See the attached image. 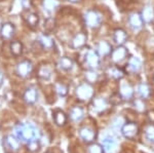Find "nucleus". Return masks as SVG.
Masks as SVG:
<instances>
[{
	"label": "nucleus",
	"instance_id": "nucleus-1",
	"mask_svg": "<svg viewBox=\"0 0 154 153\" xmlns=\"http://www.w3.org/2000/svg\"><path fill=\"white\" fill-rule=\"evenodd\" d=\"M16 133L21 141H32L38 139V130L33 124L26 123V124H19L16 129Z\"/></svg>",
	"mask_w": 154,
	"mask_h": 153
},
{
	"label": "nucleus",
	"instance_id": "nucleus-2",
	"mask_svg": "<svg viewBox=\"0 0 154 153\" xmlns=\"http://www.w3.org/2000/svg\"><path fill=\"white\" fill-rule=\"evenodd\" d=\"M84 21H85L86 26L89 27V28L97 29L101 26L102 18L98 11L91 9V11H86L85 14H84Z\"/></svg>",
	"mask_w": 154,
	"mask_h": 153
},
{
	"label": "nucleus",
	"instance_id": "nucleus-3",
	"mask_svg": "<svg viewBox=\"0 0 154 153\" xmlns=\"http://www.w3.org/2000/svg\"><path fill=\"white\" fill-rule=\"evenodd\" d=\"M76 96L80 101H89L94 97V88L89 83H82L76 88Z\"/></svg>",
	"mask_w": 154,
	"mask_h": 153
},
{
	"label": "nucleus",
	"instance_id": "nucleus-4",
	"mask_svg": "<svg viewBox=\"0 0 154 153\" xmlns=\"http://www.w3.org/2000/svg\"><path fill=\"white\" fill-rule=\"evenodd\" d=\"M3 147L5 153H17L20 149V141L14 136H6L3 139Z\"/></svg>",
	"mask_w": 154,
	"mask_h": 153
},
{
	"label": "nucleus",
	"instance_id": "nucleus-5",
	"mask_svg": "<svg viewBox=\"0 0 154 153\" xmlns=\"http://www.w3.org/2000/svg\"><path fill=\"white\" fill-rule=\"evenodd\" d=\"M84 62L89 69L95 70L100 66V56L97 51L93 50V49H88L85 54V57H84Z\"/></svg>",
	"mask_w": 154,
	"mask_h": 153
},
{
	"label": "nucleus",
	"instance_id": "nucleus-6",
	"mask_svg": "<svg viewBox=\"0 0 154 153\" xmlns=\"http://www.w3.org/2000/svg\"><path fill=\"white\" fill-rule=\"evenodd\" d=\"M121 133L126 139L133 140L139 135V127L137 125L136 122L128 121L123 124L122 129H121Z\"/></svg>",
	"mask_w": 154,
	"mask_h": 153
},
{
	"label": "nucleus",
	"instance_id": "nucleus-7",
	"mask_svg": "<svg viewBox=\"0 0 154 153\" xmlns=\"http://www.w3.org/2000/svg\"><path fill=\"white\" fill-rule=\"evenodd\" d=\"M33 70L32 63L28 60H23L17 65V74L22 78H26L31 74Z\"/></svg>",
	"mask_w": 154,
	"mask_h": 153
},
{
	"label": "nucleus",
	"instance_id": "nucleus-8",
	"mask_svg": "<svg viewBox=\"0 0 154 153\" xmlns=\"http://www.w3.org/2000/svg\"><path fill=\"white\" fill-rule=\"evenodd\" d=\"M79 136H80V138L83 140L84 142L86 143H93L95 141L96 139V132L95 130L93 129V127H82L80 130H79Z\"/></svg>",
	"mask_w": 154,
	"mask_h": 153
},
{
	"label": "nucleus",
	"instance_id": "nucleus-9",
	"mask_svg": "<svg viewBox=\"0 0 154 153\" xmlns=\"http://www.w3.org/2000/svg\"><path fill=\"white\" fill-rule=\"evenodd\" d=\"M128 48L122 45H118V47L113 49L112 54H111V60L114 63H120V62H122L128 57Z\"/></svg>",
	"mask_w": 154,
	"mask_h": 153
},
{
	"label": "nucleus",
	"instance_id": "nucleus-10",
	"mask_svg": "<svg viewBox=\"0 0 154 153\" xmlns=\"http://www.w3.org/2000/svg\"><path fill=\"white\" fill-rule=\"evenodd\" d=\"M113 49L111 44L106 40H101L100 42L97 44V53L100 57H108L112 54Z\"/></svg>",
	"mask_w": 154,
	"mask_h": 153
},
{
	"label": "nucleus",
	"instance_id": "nucleus-11",
	"mask_svg": "<svg viewBox=\"0 0 154 153\" xmlns=\"http://www.w3.org/2000/svg\"><path fill=\"white\" fill-rule=\"evenodd\" d=\"M91 108L94 109V111L100 113L105 111L108 108V102H107L106 99L98 97V98H94L91 101Z\"/></svg>",
	"mask_w": 154,
	"mask_h": 153
},
{
	"label": "nucleus",
	"instance_id": "nucleus-12",
	"mask_svg": "<svg viewBox=\"0 0 154 153\" xmlns=\"http://www.w3.org/2000/svg\"><path fill=\"white\" fill-rule=\"evenodd\" d=\"M86 40H88L86 34L84 33V32H80V33H77L76 35L73 37V39H72V41H71V45L73 48L79 49L85 45Z\"/></svg>",
	"mask_w": 154,
	"mask_h": 153
},
{
	"label": "nucleus",
	"instance_id": "nucleus-13",
	"mask_svg": "<svg viewBox=\"0 0 154 153\" xmlns=\"http://www.w3.org/2000/svg\"><path fill=\"white\" fill-rule=\"evenodd\" d=\"M14 31H16V29L11 23H4L0 29V35L5 40H9L14 35Z\"/></svg>",
	"mask_w": 154,
	"mask_h": 153
},
{
	"label": "nucleus",
	"instance_id": "nucleus-14",
	"mask_svg": "<svg viewBox=\"0 0 154 153\" xmlns=\"http://www.w3.org/2000/svg\"><path fill=\"white\" fill-rule=\"evenodd\" d=\"M128 24H130V26L133 29H135V30L142 28L144 21H143V18H142V16H141V14H139V12H133L130 16V18H128Z\"/></svg>",
	"mask_w": 154,
	"mask_h": 153
},
{
	"label": "nucleus",
	"instance_id": "nucleus-15",
	"mask_svg": "<svg viewBox=\"0 0 154 153\" xmlns=\"http://www.w3.org/2000/svg\"><path fill=\"white\" fill-rule=\"evenodd\" d=\"M51 74H53V68L51 67V65L48 64H43L40 67L38 68L37 71V76H38L40 79L43 80H48L51 77Z\"/></svg>",
	"mask_w": 154,
	"mask_h": 153
},
{
	"label": "nucleus",
	"instance_id": "nucleus-16",
	"mask_svg": "<svg viewBox=\"0 0 154 153\" xmlns=\"http://www.w3.org/2000/svg\"><path fill=\"white\" fill-rule=\"evenodd\" d=\"M113 40L117 45H123L128 40V34H126L125 30L121 28L116 29L113 33Z\"/></svg>",
	"mask_w": 154,
	"mask_h": 153
},
{
	"label": "nucleus",
	"instance_id": "nucleus-17",
	"mask_svg": "<svg viewBox=\"0 0 154 153\" xmlns=\"http://www.w3.org/2000/svg\"><path fill=\"white\" fill-rule=\"evenodd\" d=\"M24 100L26 103L28 104H34V103L37 101V98H38V93H37V90L34 87H29L25 90L24 96H23Z\"/></svg>",
	"mask_w": 154,
	"mask_h": 153
},
{
	"label": "nucleus",
	"instance_id": "nucleus-18",
	"mask_svg": "<svg viewBox=\"0 0 154 153\" xmlns=\"http://www.w3.org/2000/svg\"><path fill=\"white\" fill-rule=\"evenodd\" d=\"M84 111L80 106H74L69 111V117L72 121H80L83 118Z\"/></svg>",
	"mask_w": 154,
	"mask_h": 153
},
{
	"label": "nucleus",
	"instance_id": "nucleus-19",
	"mask_svg": "<svg viewBox=\"0 0 154 153\" xmlns=\"http://www.w3.org/2000/svg\"><path fill=\"white\" fill-rule=\"evenodd\" d=\"M23 18L25 20V22L27 23V25L31 27V28H35L37 25H38L39 17H38V14H35V12L27 11L26 14H24Z\"/></svg>",
	"mask_w": 154,
	"mask_h": 153
},
{
	"label": "nucleus",
	"instance_id": "nucleus-20",
	"mask_svg": "<svg viewBox=\"0 0 154 153\" xmlns=\"http://www.w3.org/2000/svg\"><path fill=\"white\" fill-rule=\"evenodd\" d=\"M53 118H54V123H56L57 125H59V127L65 125V123L67 122V119H68V117H67V115L65 114V112L60 109H57L54 111Z\"/></svg>",
	"mask_w": 154,
	"mask_h": 153
},
{
	"label": "nucleus",
	"instance_id": "nucleus-21",
	"mask_svg": "<svg viewBox=\"0 0 154 153\" xmlns=\"http://www.w3.org/2000/svg\"><path fill=\"white\" fill-rule=\"evenodd\" d=\"M119 93L123 99H131L134 95V88L128 82H121L120 88H119Z\"/></svg>",
	"mask_w": 154,
	"mask_h": 153
},
{
	"label": "nucleus",
	"instance_id": "nucleus-22",
	"mask_svg": "<svg viewBox=\"0 0 154 153\" xmlns=\"http://www.w3.org/2000/svg\"><path fill=\"white\" fill-rule=\"evenodd\" d=\"M102 146L106 153H113L116 149V142L113 138L106 137L102 141Z\"/></svg>",
	"mask_w": 154,
	"mask_h": 153
},
{
	"label": "nucleus",
	"instance_id": "nucleus-23",
	"mask_svg": "<svg viewBox=\"0 0 154 153\" xmlns=\"http://www.w3.org/2000/svg\"><path fill=\"white\" fill-rule=\"evenodd\" d=\"M141 16L143 18L144 23H151L154 20V8L151 5L144 6L142 11H141Z\"/></svg>",
	"mask_w": 154,
	"mask_h": 153
},
{
	"label": "nucleus",
	"instance_id": "nucleus-24",
	"mask_svg": "<svg viewBox=\"0 0 154 153\" xmlns=\"http://www.w3.org/2000/svg\"><path fill=\"white\" fill-rule=\"evenodd\" d=\"M128 69L131 71V72H139L142 68V62L139 58L137 57H131L130 58V60L128 62Z\"/></svg>",
	"mask_w": 154,
	"mask_h": 153
},
{
	"label": "nucleus",
	"instance_id": "nucleus-25",
	"mask_svg": "<svg viewBox=\"0 0 154 153\" xmlns=\"http://www.w3.org/2000/svg\"><path fill=\"white\" fill-rule=\"evenodd\" d=\"M9 49H11V53L12 56L20 57L22 54H23V50H24L23 43L19 40L11 41V44H9Z\"/></svg>",
	"mask_w": 154,
	"mask_h": 153
},
{
	"label": "nucleus",
	"instance_id": "nucleus-26",
	"mask_svg": "<svg viewBox=\"0 0 154 153\" xmlns=\"http://www.w3.org/2000/svg\"><path fill=\"white\" fill-rule=\"evenodd\" d=\"M39 43L41 44L42 47L45 48V49H51L54 45L53 39H51L48 35H45V34H43V35L40 36V38H39Z\"/></svg>",
	"mask_w": 154,
	"mask_h": 153
},
{
	"label": "nucleus",
	"instance_id": "nucleus-27",
	"mask_svg": "<svg viewBox=\"0 0 154 153\" xmlns=\"http://www.w3.org/2000/svg\"><path fill=\"white\" fill-rule=\"evenodd\" d=\"M59 66L61 67V69H63V70L69 71L73 68V61H72V59L68 58V57H63V58L60 59Z\"/></svg>",
	"mask_w": 154,
	"mask_h": 153
},
{
	"label": "nucleus",
	"instance_id": "nucleus-28",
	"mask_svg": "<svg viewBox=\"0 0 154 153\" xmlns=\"http://www.w3.org/2000/svg\"><path fill=\"white\" fill-rule=\"evenodd\" d=\"M138 93L142 99H147L150 97V95H151V88L147 83H141V84L139 85Z\"/></svg>",
	"mask_w": 154,
	"mask_h": 153
},
{
	"label": "nucleus",
	"instance_id": "nucleus-29",
	"mask_svg": "<svg viewBox=\"0 0 154 153\" xmlns=\"http://www.w3.org/2000/svg\"><path fill=\"white\" fill-rule=\"evenodd\" d=\"M42 6H43V8L45 11L51 12L59 6V1L58 0H43L42 1Z\"/></svg>",
	"mask_w": 154,
	"mask_h": 153
},
{
	"label": "nucleus",
	"instance_id": "nucleus-30",
	"mask_svg": "<svg viewBox=\"0 0 154 153\" xmlns=\"http://www.w3.org/2000/svg\"><path fill=\"white\" fill-rule=\"evenodd\" d=\"M98 78H99V75H98V73H97L95 70H93V69H89L88 71H86L85 79H86V81H88V83H95V82H97Z\"/></svg>",
	"mask_w": 154,
	"mask_h": 153
},
{
	"label": "nucleus",
	"instance_id": "nucleus-31",
	"mask_svg": "<svg viewBox=\"0 0 154 153\" xmlns=\"http://www.w3.org/2000/svg\"><path fill=\"white\" fill-rule=\"evenodd\" d=\"M110 75L115 79H121L125 76V71L119 67H113L110 69Z\"/></svg>",
	"mask_w": 154,
	"mask_h": 153
},
{
	"label": "nucleus",
	"instance_id": "nucleus-32",
	"mask_svg": "<svg viewBox=\"0 0 154 153\" xmlns=\"http://www.w3.org/2000/svg\"><path fill=\"white\" fill-rule=\"evenodd\" d=\"M56 92L60 97H66L68 93V86L62 82H58L56 84Z\"/></svg>",
	"mask_w": 154,
	"mask_h": 153
},
{
	"label": "nucleus",
	"instance_id": "nucleus-33",
	"mask_svg": "<svg viewBox=\"0 0 154 153\" xmlns=\"http://www.w3.org/2000/svg\"><path fill=\"white\" fill-rule=\"evenodd\" d=\"M40 148V144H39V141L38 139H35V140H32V141H29L28 144H27V149L29 150L30 152L34 153V152H37Z\"/></svg>",
	"mask_w": 154,
	"mask_h": 153
},
{
	"label": "nucleus",
	"instance_id": "nucleus-34",
	"mask_svg": "<svg viewBox=\"0 0 154 153\" xmlns=\"http://www.w3.org/2000/svg\"><path fill=\"white\" fill-rule=\"evenodd\" d=\"M145 135L146 138L151 142H154V124L150 123L145 127Z\"/></svg>",
	"mask_w": 154,
	"mask_h": 153
},
{
	"label": "nucleus",
	"instance_id": "nucleus-35",
	"mask_svg": "<svg viewBox=\"0 0 154 153\" xmlns=\"http://www.w3.org/2000/svg\"><path fill=\"white\" fill-rule=\"evenodd\" d=\"M103 146H100L99 144H91L88 148V153H104Z\"/></svg>",
	"mask_w": 154,
	"mask_h": 153
},
{
	"label": "nucleus",
	"instance_id": "nucleus-36",
	"mask_svg": "<svg viewBox=\"0 0 154 153\" xmlns=\"http://www.w3.org/2000/svg\"><path fill=\"white\" fill-rule=\"evenodd\" d=\"M54 27H56V21L51 18L48 19L45 21V23H44V30H45L46 32L53 31L54 29Z\"/></svg>",
	"mask_w": 154,
	"mask_h": 153
},
{
	"label": "nucleus",
	"instance_id": "nucleus-37",
	"mask_svg": "<svg viewBox=\"0 0 154 153\" xmlns=\"http://www.w3.org/2000/svg\"><path fill=\"white\" fill-rule=\"evenodd\" d=\"M122 100H123V98L121 97V95L120 93H114V95L111 96V98H110V103L112 105H118V104H120L121 102H122Z\"/></svg>",
	"mask_w": 154,
	"mask_h": 153
},
{
	"label": "nucleus",
	"instance_id": "nucleus-38",
	"mask_svg": "<svg viewBox=\"0 0 154 153\" xmlns=\"http://www.w3.org/2000/svg\"><path fill=\"white\" fill-rule=\"evenodd\" d=\"M134 105H135V108L138 111L145 110V103H144V101L141 100V99H138V100H136L135 102H134Z\"/></svg>",
	"mask_w": 154,
	"mask_h": 153
},
{
	"label": "nucleus",
	"instance_id": "nucleus-39",
	"mask_svg": "<svg viewBox=\"0 0 154 153\" xmlns=\"http://www.w3.org/2000/svg\"><path fill=\"white\" fill-rule=\"evenodd\" d=\"M147 117H148L150 123H153V124H154V109L148 111V112H147Z\"/></svg>",
	"mask_w": 154,
	"mask_h": 153
},
{
	"label": "nucleus",
	"instance_id": "nucleus-40",
	"mask_svg": "<svg viewBox=\"0 0 154 153\" xmlns=\"http://www.w3.org/2000/svg\"><path fill=\"white\" fill-rule=\"evenodd\" d=\"M22 5H23V7L25 9H29V7H30V1L29 0H22Z\"/></svg>",
	"mask_w": 154,
	"mask_h": 153
},
{
	"label": "nucleus",
	"instance_id": "nucleus-41",
	"mask_svg": "<svg viewBox=\"0 0 154 153\" xmlns=\"http://www.w3.org/2000/svg\"><path fill=\"white\" fill-rule=\"evenodd\" d=\"M45 153H63V152H62L59 148H51V149H48Z\"/></svg>",
	"mask_w": 154,
	"mask_h": 153
},
{
	"label": "nucleus",
	"instance_id": "nucleus-42",
	"mask_svg": "<svg viewBox=\"0 0 154 153\" xmlns=\"http://www.w3.org/2000/svg\"><path fill=\"white\" fill-rule=\"evenodd\" d=\"M2 82H3V74L0 71V85L2 84Z\"/></svg>",
	"mask_w": 154,
	"mask_h": 153
},
{
	"label": "nucleus",
	"instance_id": "nucleus-43",
	"mask_svg": "<svg viewBox=\"0 0 154 153\" xmlns=\"http://www.w3.org/2000/svg\"><path fill=\"white\" fill-rule=\"evenodd\" d=\"M69 1H71V2H78V1H80V0H69Z\"/></svg>",
	"mask_w": 154,
	"mask_h": 153
},
{
	"label": "nucleus",
	"instance_id": "nucleus-44",
	"mask_svg": "<svg viewBox=\"0 0 154 153\" xmlns=\"http://www.w3.org/2000/svg\"><path fill=\"white\" fill-rule=\"evenodd\" d=\"M1 26H2V25H1V21H0V29H1Z\"/></svg>",
	"mask_w": 154,
	"mask_h": 153
}]
</instances>
